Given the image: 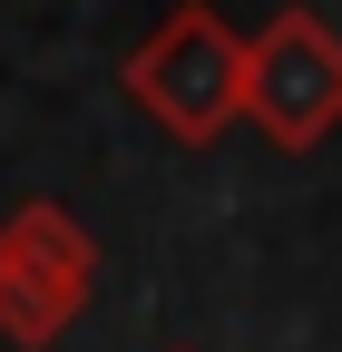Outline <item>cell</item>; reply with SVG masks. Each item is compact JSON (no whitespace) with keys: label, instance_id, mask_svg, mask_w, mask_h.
I'll list each match as a JSON object with an SVG mask.
<instances>
[{"label":"cell","instance_id":"1","mask_svg":"<svg viewBox=\"0 0 342 352\" xmlns=\"http://www.w3.org/2000/svg\"><path fill=\"white\" fill-rule=\"evenodd\" d=\"M117 88L176 147H216L244 118V30L216 10V0H176V10L117 59Z\"/></svg>","mask_w":342,"mask_h":352},{"label":"cell","instance_id":"2","mask_svg":"<svg viewBox=\"0 0 342 352\" xmlns=\"http://www.w3.org/2000/svg\"><path fill=\"white\" fill-rule=\"evenodd\" d=\"M98 294V235L78 226V206L30 196L0 215V342L49 352Z\"/></svg>","mask_w":342,"mask_h":352},{"label":"cell","instance_id":"3","mask_svg":"<svg viewBox=\"0 0 342 352\" xmlns=\"http://www.w3.org/2000/svg\"><path fill=\"white\" fill-rule=\"evenodd\" d=\"M244 127H264L284 157L323 147L342 127V30L304 0H284L244 30Z\"/></svg>","mask_w":342,"mask_h":352},{"label":"cell","instance_id":"4","mask_svg":"<svg viewBox=\"0 0 342 352\" xmlns=\"http://www.w3.org/2000/svg\"><path fill=\"white\" fill-rule=\"evenodd\" d=\"M166 352H196V342H166Z\"/></svg>","mask_w":342,"mask_h":352}]
</instances>
